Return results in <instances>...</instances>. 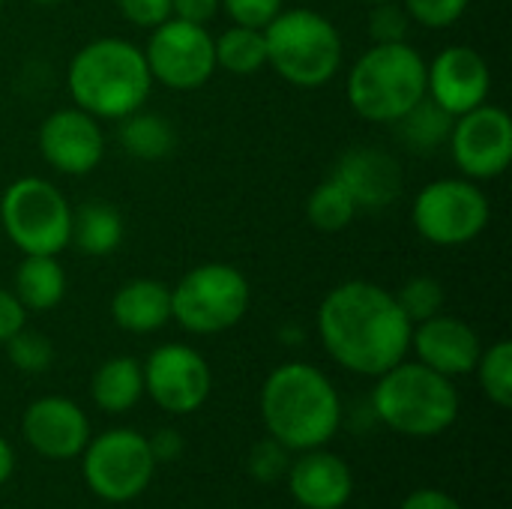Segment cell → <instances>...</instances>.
Segmentation results:
<instances>
[{
    "label": "cell",
    "mask_w": 512,
    "mask_h": 509,
    "mask_svg": "<svg viewBox=\"0 0 512 509\" xmlns=\"http://www.w3.org/2000/svg\"><path fill=\"white\" fill-rule=\"evenodd\" d=\"M414 324L384 285L351 279L318 306V336L327 354L354 375L378 378L411 351Z\"/></svg>",
    "instance_id": "cell-1"
},
{
    "label": "cell",
    "mask_w": 512,
    "mask_h": 509,
    "mask_svg": "<svg viewBox=\"0 0 512 509\" xmlns=\"http://www.w3.org/2000/svg\"><path fill=\"white\" fill-rule=\"evenodd\" d=\"M66 90L75 108L96 120H120L144 108L153 90L144 48L123 36H99L81 45L69 60Z\"/></svg>",
    "instance_id": "cell-2"
},
{
    "label": "cell",
    "mask_w": 512,
    "mask_h": 509,
    "mask_svg": "<svg viewBox=\"0 0 512 509\" xmlns=\"http://www.w3.org/2000/svg\"><path fill=\"white\" fill-rule=\"evenodd\" d=\"M261 417L273 441L303 453L324 447L336 435L342 402L321 369L309 363H282L261 387Z\"/></svg>",
    "instance_id": "cell-3"
},
{
    "label": "cell",
    "mask_w": 512,
    "mask_h": 509,
    "mask_svg": "<svg viewBox=\"0 0 512 509\" xmlns=\"http://www.w3.org/2000/svg\"><path fill=\"white\" fill-rule=\"evenodd\" d=\"M426 96V60L408 42L372 45L348 72V102L369 120L393 126Z\"/></svg>",
    "instance_id": "cell-4"
},
{
    "label": "cell",
    "mask_w": 512,
    "mask_h": 509,
    "mask_svg": "<svg viewBox=\"0 0 512 509\" xmlns=\"http://www.w3.org/2000/svg\"><path fill=\"white\" fill-rule=\"evenodd\" d=\"M372 408L384 426L411 438L447 432L459 417V393L453 378L438 375L423 363H396L372 390Z\"/></svg>",
    "instance_id": "cell-5"
},
{
    "label": "cell",
    "mask_w": 512,
    "mask_h": 509,
    "mask_svg": "<svg viewBox=\"0 0 512 509\" xmlns=\"http://www.w3.org/2000/svg\"><path fill=\"white\" fill-rule=\"evenodd\" d=\"M264 42L267 66H273V72L294 87H324L342 69V33L315 9H282L264 27Z\"/></svg>",
    "instance_id": "cell-6"
},
{
    "label": "cell",
    "mask_w": 512,
    "mask_h": 509,
    "mask_svg": "<svg viewBox=\"0 0 512 509\" xmlns=\"http://www.w3.org/2000/svg\"><path fill=\"white\" fill-rule=\"evenodd\" d=\"M249 303L252 288L246 273L234 264L207 261L171 288V321L195 336H216L237 327Z\"/></svg>",
    "instance_id": "cell-7"
},
{
    "label": "cell",
    "mask_w": 512,
    "mask_h": 509,
    "mask_svg": "<svg viewBox=\"0 0 512 509\" xmlns=\"http://www.w3.org/2000/svg\"><path fill=\"white\" fill-rule=\"evenodd\" d=\"M0 225L21 255H60L69 246L72 207L45 177H18L0 189Z\"/></svg>",
    "instance_id": "cell-8"
},
{
    "label": "cell",
    "mask_w": 512,
    "mask_h": 509,
    "mask_svg": "<svg viewBox=\"0 0 512 509\" xmlns=\"http://www.w3.org/2000/svg\"><path fill=\"white\" fill-rule=\"evenodd\" d=\"M417 234L441 249H456L477 240L489 219L492 207L486 192L468 177H441L426 183L411 207Z\"/></svg>",
    "instance_id": "cell-9"
},
{
    "label": "cell",
    "mask_w": 512,
    "mask_h": 509,
    "mask_svg": "<svg viewBox=\"0 0 512 509\" xmlns=\"http://www.w3.org/2000/svg\"><path fill=\"white\" fill-rule=\"evenodd\" d=\"M150 441L132 429H111L84 447V480L108 504L135 501L153 480Z\"/></svg>",
    "instance_id": "cell-10"
},
{
    "label": "cell",
    "mask_w": 512,
    "mask_h": 509,
    "mask_svg": "<svg viewBox=\"0 0 512 509\" xmlns=\"http://www.w3.org/2000/svg\"><path fill=\"white\" fill-rule=\"evenodd\" d=\"M144 57L153 81L171 90H198L216 72L213 33L204 24L168 18L150 30Z\"/></svg>",
    "instance_id": "cell-11"
},
{
    "label": "cell",
    "mask_w": 512,
    "mask_h": 509,
    "mask_svg": "<svg viewBox=\"0 0 512 509\" xmlns=\"http://www.w3.org/2000/svg\"><path fill=\"white\" fill-rule=\"evenodd\" d=\"M447 144L462 177L495 180L512 162V117L501 105L483 102L453 120Z\"/></svg>",
    "instance_id": "cell-12"
},
{
    "label": "cell",
    "mask_w": 512,
    "mask_h": 509,
    "mask_svg": "<svg viewBox=\"0 0 512 509\" xmlns=\"http://www.w3.org/2000/svg\"><path fill=\"white\" fill-rule=\"evenodd\" d=\"M141 369H144V393H150V399L168 414L198 411L213 387L207 360L189 345H177V342L159 345Z\"/></svg>",
    "instance_id": "cell-13"
},
{
    "label": "cell",
    "mask_w": 512,
    "mask_h": 509,
    "mask_svg": "<svg viewBox=\"0 0 512 509\" xmlns=\"http://www.w3.org/2000/svg\"><path fill=\"white\" fill-rule=\"evenodd\" d=\"M39 153L54 171L66 177H84L105 159L102 123L75 105L57 108L39 123Z\"/></svg>",
    "instance_id": "cell-14"
},
{
    "label": "cell",
    "mask_w": 512,
    "mask_h": 509,
    "mask_svg": "<svg viewBox=\"0 0 512 509\" xmlns=\"http://www.w3.org/2000/svg\"><path fill=\"white\" fill-rule=\"evenodd\" d=\"M489 93L492 69L471 45H447L432 63H426V96L453 117L489 102Z\"/></svg>",
    "instance_id": "cell-15"
},
{
    "label": "cell",
    "mask_w": 512,
    "mask_h": 509,
    "mask_svg": "<svg viewBox=\"0 0 512 509\" xmlns=\"http://www.w3.org/2000/svg\"><path fill=\"white\" fill-rule=\"evenodd\" d=\"M330 177H336L348 189L360 213L363 210L378 213L390 207L402 195V186H405L399 159L384 147H366V144L345 150L336 159Z\"/></svg>",
    "instance_id": "cell-16"
},
{
    "label": "cell",
    "mask_w": 512,
    "mask_h": 509,
    "mask_svg": "<svg viewBox=\"0 0 512 509\" xmlns=\"http://www.w3.org/2000/svg\"><path fill=\"white\" fill-rule=\"evenodd\" d=\"M24 441L45 459H75L90 441L84 411L66 396H42L21 417Z\"/></svg>",
    "instance_id": "cell-17"
},
{
    "label": "cell",
    "mask_w": 512,
    "mask_h": 509,
    "mask_svg": "<svg viewBox=\"0 0 512 509\" xmlns=\"http://www.w3.org/2000/svg\"><path fill=\"white\" fill-rule=\"evenodd\" d=\"M411 348L417 351V363L435 369L444 378L471 375L483 354V342L477 330L465 324L462 318H453L444 312H438L429 321L414 324Z\"/></svg>",
    "instance_id": "cell-18"
},
{
    "label": "cell",
    "mask_w": 512,
    "mask_h": 509,
    "mask_svg": "<svg viewBox=\"0 0 512 509\" xmlns=\"http://www.w3.org/2000/svg\"><path fill=\"white\" fill-rule=\"evenodd\" d=\"M285 474L294 501L306 509H342L354 489L348 465L339 456L324 453L321 447L303 450Z\"/></svg>",
    "instance_id": "cell-19"
},
{
    "label": "cell",
    "mask_w": 512,
    "mask_h": 509,
    "mask_svg": "<svg viewBox=\"0 0 512 509\" xmlns=\"http://www.w3.org/2000/svg\"><path fill=\"white\" fill-rule=\"evenodd\" d=\"M111 318L126 333H156L171 321V288L159 279H129L111 297Z\"/></svg>",
    "instance_id": "cell-20"
},
{
    "label": "cell",
    "mask_w": 512,
    "mask_h": 509,
    "mask_svg": "<svg viewBox=\"0 0 512 509\" xmlns=\"http://www.w3.org/2000/svg\"><path fill=\"white\" fill-rule=\"evenodd\" d=\"M126 237L123 213L108 201H84L72 207L69 246H75L87 258H105L120 249Z\"/></svg>",
    "instance_id": "cell-21"
},
{
    "label": "cell",
    "mask_w": 512,
    "mask_h": 509,
    "mask_svg": "<svg viewBox=\"0 0 512 509\" xmlns=\"http://www.w3.org/2000/svg\"><path fill=\"white\" fill-rule=\"evenodd\" d=\"M66 288L69 279L57 255H24L12 279V294L27 312L57 309L66 297Z\"/></svg>",
    "instance_id": "cell-22"
},
{
    "label": "cell",
    "mask_w": 512,
    "mask_h": 509,
    "mask_svg": "<svg viewBox=\"0 0 512 509\" xmlns=\"http://www.w3.org/2000/svg\"><path fill=\"white\" fill-rule=\"evenodd\" d=\"M117 141L129 156L141 162H159L174 153L177 132L165 114L138 108L117 120Z\"/></svg>",
    "instance_id": "cell-23"
},
{
    "label": "cell",
    "mask_w": 512,
    "mask_h": 509,
    "mask_svg": "<svg viewBox=\"0 0 512 509\" xmlns=\"http://www.w3.org/2000/svg\"><path fill=\"white\" fill-rule=\"evenodd\" d=\"M93 402L105 414H126L144 396V369L135 357L105 360L90 381Z\"/></svg>",
    "instance_id": "cell-24"
},
{
    "label": "cell",
    "mask_w": 512,
    "mask_h": 509,
    "mask_svg": "<svg viewBox=\"0 0 512 509\" xmlns=\"http://www.w3.org/2000/svg\"><path fill=\"white\" fill-rule=\"evenodd\" d=\"M213 54H216V69H225L228 75L237 78H249L267 66L264 30L231 24L219 36H213Z\"/></svg>",
    "instance_id": "cell-25"
},
{
    "label": "cell",
    "mask_w": 512,
    "mask_h": 509,
    "mask_svg": "<svg viewBox=\"0 0 512 509\" xmlns=\"http://www.w3.org/2000/svg\"><path fill=\"white\" fill-rule=\"evenodd\" d=\"M453 114L438 108L429 96H423L405 117H399L393 126L399 129V138L408 150L414 153H432L450 138L453 129Z\"/></svg>",
    "instance_id": "cell-26"
},
{
    "label": "cell",
    "mask_w": 512,
    "mask_h": 509,
    "mask_svg": "<svg viewBox=\"0 0 512 509\" xmlns=\"http://www.w3.org/2000/svg\"><path fill=\"white\" fill-rule=\"evenodd\" d=\"M357 213L360 210H357L354 198L336 177L321 180L306 198V219L315 231H324V234L345 231L357 219Z\"/></svg>",
    "instance_id": "cell-27"
},
{
    "label": "cell",
    "mask_w": 512,
    "mask_h": 509,
    "mask_svg": "<svg viewBox=\"0 0 512 509\" xmlns=\"http://www.w3.org/2000/svg\"><path fill=\"white\" fill-rule=\"evenodd\" d=\"M477 378L483 393L489 396V402H495L498 408H510L512 405V345L507 339L483 348L480 360H477Z\"/></svg>",
    "instance_id": "cell-28"
},
{
    "label": "cell",
    "mask_w": 512,
    "mask_h": 509,
    "mask_svg": "<svg viewBox=\"0 0 512 509\" xmlns=\"http://www.w3.org/2000/svg\"><path fill=\"white\" fill-rule=\"evenodd\" d=\"M393 297L411 324L435 318L438 312H444V300H447L444 285L432 276H411Z\"/></svg>",
    "instance_id": "cell-29"
},
{
    "label": "cell",
    "mask_w": 512,
    "mask_h": 509,
    "mask_svg": "<svg viewBox=\"0 0 512 509\" xmlns=\"http://www.w3.org/2000/svg\"><path fill=\"white\" fill-rule=\"evenodd\" d=\"M6 357L18 372L27 375H39L48 372L54 363V345L45 333L39 330H27V324L6 342Z\"/></svg>",
    "instance_id": "cell-30"
},
{
    "label": "cell",
    "mask_w": 512,
    "mask_h": 509,
    "mask_svg": "<svg viewBox=\"0 0 512 509\" xmlns=\"http://www.w3.org/2000/svg\"><path fill=\"white\" fill-rule=\"evenodd\" d=\"M408 27H411V15L402 6V0L375 3L369 9V36H372V45L408 42Z\"/></svg>",
    "instance_id": "cell-31"
},
{
    "label": "cell",
    "mask_w": 512,
    "mask_h": 509,
    "mask_svg": "<svg viewBox=\"0 0 512 509\" xmlns=\"http://www.w3.org/2000/svg\"><path fill=\"white\" fill-rule=\"evenodd\" d=\"M402 6L408 9L411 21L429 30H441L456 24L468 12L471 0H402Z\"/></svg>",
    "instance_id": "cell-32"
},
{
    "label": "cell",
    "mask_w": 512,
    "mask_h": 509,
    "mask_svg": "<svg viewBox=\"0 0 512 509\" xmlns=\"http://www.w3.org/2000/svg\"><path fill=\"white\" fill-rule=\"evenodd\" d=\"M285 0H222V9L228 12L231 24L258 27L264 30L285 6Z\"/></svg>",
    "instance_id": "cell-33"
},
{
    "label": "cell",
    "mask_w": 512,
    "mask_h": 509,
    "mask_svg": "<svg viewBox=\"0 0 512 509\" xmlns=\"http://www.w3.org/2000/svg\"><path fill=\"white\" fill-rule=\"evenodd\" d=\"M117 12L135 27H156L171 18V0H114Z\"/></svg>",
    "instance_id": "cell-34"
},
{
    "label": "cell",
    "mask_w": 512,
    "mask_h": 509,
    "mask_svg": "<svg viewBox=\"0 0 512 509\" xmlns=\"http://www.w3.org/2000/svg\"><path fill=\"white\" fill-rule=\"evenodd\" d=\"M249 468L258 480H276L288 471V450L273 438L261 441L249 456Z\"/></svg>",
    "instance_id": "cell-35"
},
{
    "label": "cell",
    "mask_w": 512,
    "mask_h": 509,
    "mask_svg": "<svg viewBox=\"0 0 512 509\" xmlns=\"http://www.w3.org/2000/svg\"><path fill=\"white\" fill-rule=\"evenodd\" d=\"M27 324V309L9 288H0V345H6Z\"/></svg>",
    "instance_id": "cell-36"
},
{
    "label": "cell",
    "mask_w": 512,
    "mask_h": 509,
    "mask_svg": "<svg viewBox=\"0 0 512 509\" xmlns=\"http://www.w3.org/2000/svg\"><path fill=\"white\" fill-rule=\"evenodd\" d=\"M222 9V0H171V18L189 24H210Z\"/></svg>",
    "instance_id": "cell-37"
},
{
    "label": "cell",
    "mask_w": 512,
    "mask_h": 509,
    "mask_svg": "<svg viewBox=\"0 0 512 509\" xmlns=\"http://www.w3.org/2000/svg\"><path fill=\"white\" fill-rule=\"evenodd\" d=\"M399 509H462L456 498H450L447 492L438 489H420L414 495H408Z\"/></svg>",
    "instance_id": "cell-38"
},
{
    "label": "cell",
    "mask_w": 512,
    "mask_h": 509,
    "mask_svg": "<svg viewBox=\"0 0 512 509\" xmlns=\"http://www.w3.org/2000/svg\"><path fill=\"white\" fill-rule=\"evenodd\" d=\"M150 450H153V459H171L180 453V435L171 429H162L159 435H153Z\"/></svg>",
    "instance_id": "cell-39"
},
{
    "label": "cell",
    "mask_w": 512,
    "mask_h": 509,
    "mask_svg": "<svg viewBox=\"0 0 512 509\" xmlns=\"http://www.w3.org/2000/svg\"><path fill=\"white\" fill-rule=\"evenodd\" d=\"M12 465H15V456H12V447L0 438V486L9 480L12 474Z\"/></svg>",
    "instance_id": "cell-40"
},
{
    "label": "cell",
    "mask_w": 512,
    "mask_h": 509,
    "mask_svg": "<svg viewBox=\"0 0 512 509\" xmlns=\"http://www.w3.org/2000/svg\"><path fill=\"white\" fill-rule=\"evenodd\" d=\"M30 3H36V6H57V3H63V0H30Z\"/></svg>",
    "instance_id": "cell-41"
},
{
    "label": "cell",
    "mask_w": 512,
    "mask_h": 509,
    "mask_svg": "<svg viewBox=\"0 0 512 509\" xmlns=\"http://www.w3.org/2000/svg\"><path fill=\"white\" fill-rule=\"evenodd\" d=\"M360 3H366V6H375V3H387V0H360Z\"/></svg>",
    "instance_id": "cell-42"
},
{
    "label": "cell",
    "mask_w": 512,
    "mask_h": 509,
    "mask_svg": "<svg viewBox=\"0 0 512 509\" xmlns=\"http://www.w3.org/2000/svg\"><path fill=\"white\" fill-rule=\"evenodd\" d=\"M3 3H6V0H0V9H3Z\"/></svg>",
    "instance_id": "cell-43"
}]
</instances>
